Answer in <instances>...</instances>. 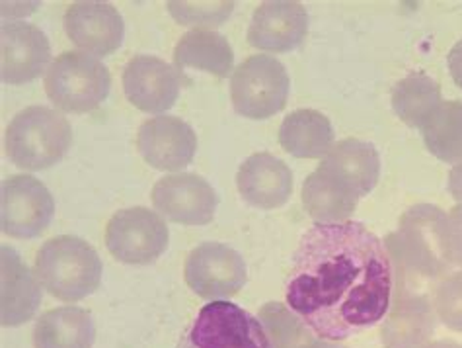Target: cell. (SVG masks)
Wrapping results in <instances>:
<instances>
[{"label": "cell", "mask_w": 462, "mask_h": 348, "mask_svg": "<svg viewBox=\"0 0 462 348\" xmlns=\"http://www.w3.org/2000/svg\"><path fill=\"white\" fill-rule=\"evenodd\" d=\"M279 146L297 159H324L334 147L330 119L316 110L291 112L279 127Z\"/></svg>", "instance_id": "obj_24"}, {"label": "cell", "mask_w": 462, "mask_h": 348, "mask_svg": "<svg viewBox=\"0 0 462 348\" xmlns=\"http://www.w3.org/2000/svg\"><path fill=\"white\" fill-rule=\"evenodd\" d=\"M137 149L141 157L156 171H184L196 157L198 136L184 119L176 116H154L141 124Z\"/></svg>", "instance_id": "obj_12"}, {"label": "cell", "mask_w": 462, "mask_h": 348, "mask_svg": "<svg viewBox=\"0 0 462 348\" xmlns=\"http://www.w3.org/2000/svg\"><path fill=\"white\" fill-rule=\"evenodd\" d=\"M168 239L162 215L141 206L119 210L106 227L107 250L125 264H152L168 249Z\"/></svg>", "instance_id": "obj_8"}, {"label": "cell", "mask_w": 462, "mask_h": 348, "mask_svg": "<svg viewBox=\"0 0 462 348\" xmlns=\"http://www.w3.org/2000/svg\"><path fill=\"white\" fill-rule=\"evenodd\" d=\"M176 69H198L218 79L235 73V53L223 33L205 28H193L181 35L174 50Z\"/></svg>", "instance_id": "obj_22"}, {"label": "cell", "mask_w": 462, "mask_h": 348, "mask_svg": "<svg viewBox=\"0 0 462 348\" xmlns=\"http://www.w3.org/2000/svg\"><path fill=\"white\" fill-rule=\"evenodd\" d=\"M384 247L396 267V296H425L428 287L451 272L447 241V213L430 203L410 208ZM428 297V296H425Z\"/></svg>", "instance_id": "obj_2"}, {"label": "cell", "mask_w": 462, "mask_h": 348, "mask_svg": "<svg viewBox=\"0 0 462 348\" xmlns=\"http://www.w3.org/2000/svg\"><path fill=\"white\" fill-rule=\"evenodd\" d=\"M65 32L79 50L94 57H106L119 50L125 26L116 6L84 0L67 8Z\"/></svg>", "instance_id": "obj_15"}, {"label": "cell", "mask_w": 462, "mask_h": 348, "mask_svg": "<svg viewBox=\"0 0 462 348\" xmlns=\"http://www.w3.org/2000/svg\"><path fill=\"white\" fill-rule=\"evenodd\" d=\"M361 198L334 173L319 165L302 184V206L319 223L349 221Z\"/></svg>", "instance_id": "obj_20"}, {"label": "cell", "mask_w": 462, "mask_h": 348, "mask_svg": "<svg viewBox=\"0 0 462 348\" xmlns=\"http://www.w3.org/2000/svg\"><path fill=\"white\" fill-rule=\"evenodd\" d=\"M151 200L162 218L188 227L211 223L217 210L213 186L203 176L191 173L166 174L156 180Z\"/></svg>", "instance_id": "obj_11"}, {"label": "cell", "mask_w": 462, "mask_h": 348, "mask_svg": "<svg viewBox=\"0 0 462 348\" xmlns=\"http://www.w3.org/2000/svg\"><path fill=\"white\" fill-rule=\"evenodd\" d=\"M0 75L6 85H26L40 79L51 63V45L30 22H5L0 32Z\"/></svg>", "instance_id": "obj_13"}, {"label": "cell", "mask_w": 462, "mask_h": 348, "mask_svg": "<svg viewBox=\"0 0 462 348\" xmlns=\"http://www.w3.org/2000/svg\"><path fill=\"white\" fill-rule=\"evenodd\" d=\"M320 165L346 183L359 198L367 196L381 176L379 153L371 143L356 137L334 143Z\"/></svg>", "instance_id": "obj_21"}, {"label": "cell", "mask_w": 462, "mask_h": 348, "mask_svg": "<svg viewBox=\"0 0 462 348\" xmlns=\"http://www.w3.org/2000/svg\"><path fill=\"white\" fill-rule=\"evenodd\" d=\"M425 147L443 163H462V102L448 100L421 127Z\"/></svg>", "instance_id": "obj_26"}, {"label": "cell", "mask_w": 462, "mask_h": 348, "mask_svg": "<svg viewBox=\"0 0 462 348\" xmlns=\"http://www.w3.org/2000/svg\"><path fill=\"white\" fill-rule=\"evenodd\" d=\"M260 321L270 334L273 348H322L324 344L322 339L312 337L314 333L287 306H263Z\"/></svg>", "instance_id": "obj_27"}, {"label": "cell", "mask_w": 462, "mask_h": 348, "mask_svg": "<svg viewBox=\"0 0 462 348\" xmlns=\"http://www.w3.org/2000/svg\"><path fill=\"white\" fill-rule=\"evenodd\" d=\"M176 348H273V343L260 317L221 299L199 309Z\"/></svg>", "instance_id": "obj_6"}, {"label": "cell", "mask_w": 462, "mask_h": 348, "mask_svg": "<svg viewBox=\"0 0 462 348\" xmlns=\"http://www.w3.org/2000/svg\"><path fill=\"white\" fill-rule=\"evenodd\" d=\"M236 184L250 206L277 210L293 194V173L272 153H256L240 165Z\"/></svg>", "instance_id": "obj_17"}, {"label": "cell", "mask_w": 462, "mask_h": 348, "mask_svg": "<svg viewBox=\"0 0 462 348\" xmlns=\"http://www.w3.org/2000/svg\"><path fill=\"white\" fill-rule=\"evenodd\" d=\"M33 274L43 290L60 302L75 304L92 296L102 282V260L80 237L59 235L42 245Z\"/></svg>", "instance_id": "obj_3"}, {"label": "cell", "mask_w": 462, "mask_h": 348, "mask_svg": "<svg viewBox=\"0 0 462 348\" xmlns=\"http://www.w3.org/2000/svg\"><path fill=\"white\" fill-rule=\"evenodd\" d=\"M421 348H462V346L457 344V343H453V341H437V343L425 344V346H421Z\"/></svg>", "instance_id": "obj_33"}, {"label": "cell", "mask_w": 462, "mask_h": 348, "mask_svg": "<svg viewBox=\"0 0 462 348\" xmlns=\"http://www.w3.org/2000/svg\"><path fill=\"white\" fill-rule=\"evenodd\" d=\"M166 6L172 18L181 26H196L205 30L221 26L235 10V3H226V0H223V3H178V0H172Z\"/></svg>", "instance_id": "obj_28"}, {"label": "cell", "mask_w": 462, "mask_h": 348, "mask_svg": "<svg viewBox=\"0 0 462 348\" xmlns=\"http://www.w3.org/2000/svg\"><path fill=\"white\" fill-rule=\"evenodd\" d=\"M0 323L3 327H20L23 323L33 319L35 311L42 304V284L38 276L32 274L30 268L23 264L16 249L3 247L0 250Z\"/></svg>", "instance_id": "obj_18"}, {"label": "cell", "mask_w": 462, "mask_h": 348, "mask_svg": "<svg viewBox=\"0 0 462 348\" xmlns=\"http://www.w3.org/2000/svg\"><path fill=\"white\" fill-rule=\"evenodd\" d=\"M72 146L69 119L47 106H28L6 127L5 147L10 163L23 171H45L65 157Z\"/></svg>", "instance_id": "obj_4"}, {"label": "cell", "mask_w": 462, "mask_h": 348, "mask_svg": "<svg viewBox=\"0 0 462 348\" xmlns=\"http://www.w3.org/2000/svg\"><path fill=\"white\" fill-rule=\"evenodd\" d=\"M112 89L109 69L98 57L65 52L45 75V92L60 112L87 114L100 108Z\"/></svg>", "instance_id": "obj_5"}, {"label": "cell", "mask_w": 462, "mask_h": 348, "mask_svg": "<svg viewBox=\"0 0 462 348\" xmlns=\"http://www.w3.org/2000/svg\"><path fill=\"white\" fill-rule=\"evenodd\" d=\"M291 80L282 61L272 55H252L230 79L235 110L250 119H267L282 112L289 99Z\"/></svg>", "instance_id": "obj_7"}, {"label": "cell", "mask_w": 462, "mask_h": 348, "mask_svg": "<svg viewBox=\"0 0 462 348\" xmlns=\"http://www.w3.org/2000/svg\"><path fill=\"white\" fill-rule=\"evenodd\" d=\"M180 71L152 55L131 57L124 69L127 100L141 112L164 114L178 100L181 90Z\"/></svg>", "instance_id": "obj_14"}, {"label": "cell", "mask_w": 462, "mask_h": 348, "mask_svg": "<svg viewBox=\"0 0 462 348\" xmlns=\"http://www.w3.org/2000/svg\"><path fill=\"white\" fill-rule=\"evenodd\" d=\"M448 71L457 85L462 89V40L453 45V50L448 52Z\"/></svg>", "instance_id": "obj_31"}, {"label": "cell", "mask_w": 462, "mask_h": 348, "mask_svg": "<svg viewBox=\"0 0 462 348\" xmlns=\"http://www.w3.org/2000/svg\"><path fill=\"white\" fill-rule=\"evenodd\" d=\"M0 223L14 239H35L50 227L55 215V200L42 180L30 174H14L3 180L0 190Z\"/></svg>", "instance_id": "obj_9"}, {"label": "cell", "mask_w": 462, "mask_h": 348, "mask_svg": "<svg viewBox=\"0 0 462 348\" xmlns=\"http://www.w3.org/2000/svg\"><path fill=\"white\" fill-rule=\"evenodd\" d=\"M448 190H451L453 198L462 203V163L455 165V169L451 171V176H448Z\"/></svg>", "instance_id": "obj_32"}, {"label": "cell", "mask_w": 462, "mask_h": 348, "mask_svg": "<svg viewBox=\"0 0 462 348\" xmlns=\"http://www.w3.org/2000/svg\"><path fill=\"white\" fill-rule=\"evenodd\" d=\"M381 337L386 348H421L435 329V309L425 296H396Z\"/></svg>", "instance_id": "obj_19"}, {"label": "cell", "mask_w": 462, "mask_h": 348, "mask_svg": "<svg viewBox=\"0 0 462 348\" xmlns=\"http://www.w3.org/2000/svg\"><path fill=\"white\" fill-rule=\"evenodd\" d=\"M94 319L87 309L63 306L43 314L33 329L35 348H92Z\"/></svg>", "instance_id": "obj_23"}, {"label": "cell", "mask_w": 462, "mask_h": 348, "mask_svg": "<svg viewBox=\"0 0 462 348\" xmlns=\"http://www.w3.org/2000/svg\"><path fill=\"white\" fill-rule=\"evenodd\" d=\"M447 241L453 264L462 267V203L447 215Z\"/></svg>", "instance_id": "obj_30"}, {"label": "cell", "mask_w": 462, "mask_h": 348, "mask_svg": "<svg viewBox=\"0 0 462 348\" xmlns=\"http://www.w3.org/2000/svg\"><path fill=\"white\" fill-rule=\"evenodd\" d=\"M441 102L439 85L423 73L408 75L393 89L394 112L410 127L421 129Z\"/></svg>", "instance_id": "obj_25"}, {"label": "cell", "mask_w": 462, "mask_h": 348, "mask_svg": "<svg viewBox=\"0 0 462 348\" xmlns=\"http://www.w3.org/2000/svg\"><path fill=\"white\" fill-rule=\"evenodd\" d=\"M393 287L388 250L361 221L314 223L295 250L285 304L316 337L339 343L384 319Z\"/></svg>", "instance_id": "obj_1"}, {"label": "cell", "mask_w": 462, "mask_h": 348, "mask_svg": "<svg viewBox=\"0 0 462 348\" xmlns=\"http://www.w3.org/2000/svg\"><path fill=\"white\" fill-rule=\"evenodd\" d=\"M435 315L443 325L453 331H462V272H455L437 286L433 297Z\"/></svg>", "instance_id": "obj_29"}, {"label": "cell", "mask_w": 462, "mask_h": 348, "mask_svg": "<svg viewBox=\"0 0 462 348\" xmlns=\"http://www.w3.org/2000/svg\"><path fill=\"white\" fill-rule=\"evenodd\" d=\"M184 278L189 290L209 302H221L246 284V262L225 243H203L186 259Z\"/></svg>", "instance_id": "obj_10"}, {"label": "cell", "mask_w": 462, "mask_h": 348, "mask_svg": "<svg viewBox=\"0 0 462 348\" xmlns=\"http://www.w3.org/2000/svg\"><path fill=\"white\" fill-rule=\"evenodd\" d=\"M309 14L300 3L273 0L256 8L248 28V43L260 52L285 53L307 38Z\"/></svg>", "instance_id": "obj_16"}]
</instances>
